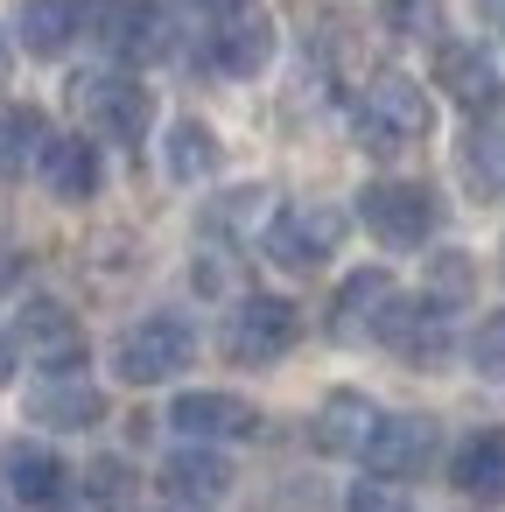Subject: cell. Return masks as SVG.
<instances>
[{
	"label": "cell",
	"instance_id": "4",
	"mask_svg": "<svg viewBox=\"0 0 505 512\" xmlns=\"http://www.w3.org/2000/svg\"><path fill=\"white\" fill-rule=\"evenodd\" d=\"M358 225H365L386 253H421V246L435 239V190H428V183H400V176L365 183V190H358Z\"/></svg>",
	"mask_w": 505,
	"mask_h": 512
},
{
	"label": "cell",
	"instance_id": "30",
	"mask_svg": "<svg viewBox=\"0 0 505 512\" xmlns=\"http://www.w3.org/2000/svg\"><path fill=\"white\" fill-rule=\"evenodd\" d=\"M232 281H239V267H232L225 253H204V260H197V288H204V295H225Z\"/></svg>",
	"mask_w": 505,
	"mask_h": 512
},
{
	"label": "cell",
	"instance_id": "12",
	"mask_svg": "<svg viewBox=\"0 0 505 512\" xmlns=\"http://www.w3.org/2000/svg\"><path fill=\"white\" fill-rule=\"evenodd\" d=\"M36 176L57 204H92L99 183H106V162H99V141L92 134H50L43 155H36Z\"/></svg>",
	"mask_w": 505,
	"mask_h": 512
},
{
	"label": "cell",
	"instance_id": "8",
	"mask_svg": "<svg viewBox=\"0 0 505 512\" xmlns=\"http://www.w3.org/2000/svg\"><path fill=\"white\" fill-rule=\"evenodd\" d=\"M92 36L106 43L113 64H155V57L176 50L162 0H92Z\"/></svg>",
	"mask_w": 505,
	"mask_h": 512
},
{
	"label": "cell",
	"instance_id": "29",
	"mask_svg": "<svg viewBox=\"0 0 505 512\" xmlns=\"http://www.w3.org/2000/svg\"><path fill=\"white\" fill-rule=\"evenodd\" d=\"M344 512H414V498H407L393 477H365V484H351Z\"/></svg>",
	"mask_w": 505,
	"mask_h": 512
},
{
	"label": "cell",
	"instance_id": "1",
	"mask_svg": "<svg viewBox=\"0 0 505 512\" xmlns=\"http://www.w3.org/2000/svg\"><path fill=\"white\" fill-rule=\"evenodd\" d=\"M428 127H435V106H428L421 78H407V71H372V85L358 92V141H365L372 155H400V148L428 141Z\"/></svg>",
	"mask_w": 505,
	"mask_h": 512
},
{
	"label": "cell",
	"instance_id": "2",
	"mask_svg": "<svg viewBox=\"0 0 505 512\" xmlns=\"http://www.w3.org/2000/svg\"><path fill=\"white\" fill-rule=\"evenodd\" d=\"M267 260L281 267V274H316V267H330V253L344 246V211L337 204H323V197H295V204H281L274 218H267Z\"/></svg>",
	"mask_w": 505,
	"mask_h": 512
},
{
	"label": "cell",
	"instance_id": "24",
	"mask_svg": "<svg viewBox=\"0 0 505 512\" xmlns=\"http://www.w3.org/2000/svg\"><path fill=\"white\" fill-rule=\"evenodd\" d=\"M43 141H50V127H43V113H36V106H0V176L36 169Z\"/></svg>",
	"mask_w": 505,
	"mask_h": 512
},
{
	"label": "cell",
	"instance_id": "31",
	"mask_svg": "<svg viewBox=\"0 0 505 512\" xmlns=\"http://www.w3.org/2000/svg\"><path fill=\"white\" fill-rule=\"evenodd\" d=\"M190 8H204V15H239V8H253V0H190Z\"/></svg>",
	"mask_w": 505,
	"mask_h": 512
},
{
	"label": "cell",
	"instance_id": "26",
	"mask_svg": "<svg viewBox=\"0 0 505 512\" xmlns=\"http://www.w3.org/2000/svg\"><path fill=\"white\" fill-rule=\"evenodd\" d=\"M470 288H477V267H470V253H435L428 260V302H442V309H463L470 302Z\"/></svg>",
	"mask_w": 505,
	"mask_h": 512
},
{
	"label": "cell",
	"instance_id": "28",
	"mask_svg": "<svg viewBox=\"0 0 505 512\" xmlns=\"http://www.w3.org/2000/svg\"><path fill=\"white\" fill-rule=\"evenodd\" d=\"M470 365H477L491 386H505V309H491V316L477 323V337H470Z\"/></svg>",
	"mask_w": 505,
	"mask_h": 512
},
{
	"label": "cell",
	"instance_id": "33",
	"mask_svg": "<svg viewBox=\"0 0 505 512\" xmlns=\"http://www.w3.org/2000/svg\"><path fill=\"white\" fill-rule=\"evenodd\" d=\"M491 15H498V29H505V0H491Z\"/></svg>",
	"mask_w": 505,
	"mask_h": 512
},
{
	"label": "cell",
	"instance_id": "21",
	"mask_svg": "<svg viewBox=\"0 0 505 512\" xmlns=\"http://www.w3.org/2000/svg\"><path fill=\"white\" fill-rule=\"evenodd\" d=\"M15 36L29 57H64L78 36H85V8L78 0H22V15H15Z\"/></svg>",
	"mask_w": 505,
	"mask_h": 512
},
{
	"label": "cell",
	"instance_id": "15",
	"mask_svg": "<svg viewBox=\"0 0 505 512\" xmlns=\"http://www.w3.org/2000/svg\"><path fill=\"white\" fill-rule=\"evenodd\" d=\"M372 428H379V407H372L358 386L323 393V400H316V414H309V442H316L323 456H365Z\"/></svg>",
	"mask_w": 505,
	"mask_h": 512
},
{
	"label": "cell",
	"instance_id": "9",
	"mask_svg": "<svg viewBox=\"0 0 505 512\" xmlns=\"http://www.w3.org/2000/svg\"><path fill=\"white\" fill-rule=\"evenodd\" d=\"M435 85L463 113H498L505 99V64L491 43H435Z\"/></svg>",
	"mask_w": 505,
	"mask_h": 512
},
{
	"label": "cell",
	"instance_id": "34",
	"mask_svg": "<svg viewBox=\"0 0 505 512\" xmlns=\"http://www.w3.org/2000/svg\"><path fill=\"white\" fill-rule=\"evenodd\" d=\"M0 379H8V344H0Z\"/></svg>",
	"mask_w": 505,
	"mask_h": 512
},
{
	"label": "cell",
	"instance_id": "10",
	"mask_svg": "<svg viewBox=\"0 0 505 512\" xmlns=\"http://www.w3.org/2000/svg\"><path fill=\"white\" fill-rule=\"evenodd\" d=\"M15 351L43 358V372H71V365H85V323H78L64 302L29 295V302L15 309Z\"/></svg>",
	"mask_w": 505,
	"mask_h": 512
},
{
	"label": "cell",
	"instance_id": "22",
	"mask_svg": "<svg viewBox=\"0 0 505 512\" xmlns=\"http://www.w3.org/2000/svg\"><path fill=\"white\" fill-rule=\"evenodd\" d=\"M218 162H225V148H218V134H211L204 120H176V127L162 134V169H169V183H204V176H218Z\"/></svg>",
	"mask_w": 505,
	"mask_h": 512
},
{
	"label": "cell",
	"instance_id": "19",
	"mask_svg": "<svg viewBox=\"0 0 505 512\" xmlns=\"http://www.w3.org/2000/svg\"><path fill=\"white\" fill-rule=\"evenodd\" d=\"M393 295H400V288H393L386 267H358V274H344V288L330 295V337H351V344L372 337Z\"/></svg>",
	"mask_w": 505,
	"mask_h": 512
},
{
	"label": "cell",
	"instance_id": "5",
	"mask_svg": "<svg viewBox=\"0 0 505 512\" xmlns=\"http://www.w3.org/2000/svg\"><path fill=\"white\" fill-rule=\"evenodd\" d=\"M295 337H302V316L281 295H239L232 316H225V358L232 365H253V372L260 365H281L295 351Z\"/></svg>",
	"mask_w": 505,
	"mask_h": 512
},
{
	"label": "cell",
	"instance_id": "36",
	"mask_svg": "<svg viewBox=\"0 0 505 512\" xmlns=\"http://www.w3.org/2000/svg\"><path fill=\"white\" fill-rule=\"evenodd\" d=\"M0 512H8V498H0Z\"/></svg>",
	"mask_w": 505,
	"mask_h": 512
},
{
	"label": "cell",
	"instance_id": "17",
	"mask_svg": "<svg viewBox=\"0 0 505 512\" xmlns=\"http://www.w3.org/2000/svg\"><path fill=\"white\" fill-rule=\"evenodd\" d=\"M449 484H456V498H470V505H505V428H477V435H463L456 442V456H449Z\"/></svg>",
	"mask_w": 505,
	"mask_h": 512
},
{
	"label": "cell",
	"instance_id": "7",
	"mask_svg": "<svg viewBox=\"0 0 505 512\" xmlns=\"http://www.w3.org/2000/svg\"><path fill=\"white\" fill-rule=\"evenodd\" d=\"M78 113L92 120V134L99 141H120V148H134V141H148V120H155V99H148V85L134 78V71H92V78H78Z\"/></svg>",
	"mask_w": 505,
	"mask_h": 512
},
{
	"label": "cell",
	"instance_id": "11",
	"mask_svg": "<svg viewBox=\"0 0 505 512\" xmlns=\"http://www.w3.org/2000/svg\"><path fill=\"white\" fill-rule=\"evenodd\" d=\"M435 449H442V435H435L428 414H379V428L365 442V463H372V477L400 484V477H421L435 463Z\"/></svg>",
	"mask_w": 505,
	"mask_h": 512
},
{
	"label": "cell",
	"instance_id": "16",
	"mask_svg": "<svg viewBox=\"0 0 505 512\" xmlns=\"http://www.w3.org/2000/svg\"><path fill=\"white\" fill-rule=\"evenodd\" d=\"M162 491H169L183 512H211V505L232 498V463H225L218 449H204V442L169 449V463H162Z\"/></svg>",
	"mask_w": 505,
	"mask_h": 512
},
{
	"label": "cell",
	"instance_id": "25",
	"mask_svg": "<svg viewBox=\"0 0 505 512\" xmlns=\"http://www.w3.org/2000/svg\"><path fill=\"white\" fill-rule=\"evenodd\" d=\"M379 8V29L400 36V43H435L442 36V0H372Z\"/></svg>",
	"mask_w": 505,
	"mask_h": 512
},
{
	"label": "cell",
	"instance_id": "13",
	"mask_svg": "<svg viewBox=\"0 0 505 512\" xmlns=\"http://www.w3.org/2000/svg\"><path fill=\"white\" fill-rule=\"evenodd\" d=\"M169 428L190 435V442H239V435L260 428V407L239 400V393H211V386H197V393H176V400H169Z\"/></svg>",
	"mask_w": 505,
	"mask_h": 512
},
{
	"label": "cell",
	"instance_id": "35",
	"mask_svg": "<svg viewBox=\"0 0 505 512\" xmlns=\"http://www.w3.org/2000/svg\"><path fill=\"white\" fill-rule=\"evenodd\" d=\"M498 267H505V246H498Z\"/></svg>",
	"mask_w": 505,
	"mask_h": 512
},
{
	"label": "cell",
	"instance_id": "3",
	"mask_svg": "<svg viewBox=\"0 0 505 512\" xmlns=\"http://www.w3.org/2000/svg\"><path fill=\"white\" fill-rule=\"evenodd\" d=\"M190 358H197V330H190L176 309H155V316H141V323H127V330L113 337V372H120L127 386H162V379H176Z\"/></svg>",
	"mask_w": 505,
	"mask_h": 512
},
{
	"label": "cell",
	"instance_id": "32",
	"mask_svg": "<svg viewBox=\"0 0 505 512\" xmlns=\"http://www.w3.org/2000/svg\"><path fill=\"white\" fill-rule=\"evenodd\" d=\"M8 71H15V43H8V29H0V85H8Z\"/></svg>",
	"mask_w": 505,
	"mask_h": 512
},
{
	"label": "cell",
	"instance_id": "27",
	"mask_svg": "<svg viewBox=\"0 0 505 512\" xmlns=\"http://www.w3.org/2000/svg\"><path fill=\"white\" fill-rule=\"evenodd\" d=\"M127 498H134V470H127L120 456H99V463L85 470V505H92V512H120Z\"/></svg>",
	"mask_w": 505,
	"mask_h": 512
},
{
	"label": "cell",
	"instance_id": "23",
	"mask_svg": "<svg viewBox=\"0 0 505 512\" xmlns=\"http://www.w3.org/2000/svg\"><path fill=\"white\" fill-rule=\"evenodd\" d=\"M463 176L477 197H505V120L477 113V127L463 134Z\"/></svg>",
	"mask_w": 505,
	"mask_h": 512
},
{
	"label": "cell",
	"instance_id": "6",
	"mask_svg": "<svg viewBox=\"0 0 505 512\" xmlns=\"http://www.w3.org/2000/svg\"><path fill=\"white\" fill-rule=\"evenodd\" d=\"M372 344H386V351H393L400 365H414V372H442L456 330H449V309H442V302H428V295H393L386 316H379V330H372Z\"/></svg>",
	"mask_w": 505,
	"mask_h": 512
},
{
	"label": "cell",
	"instance_id": "18",
	"mask_svg": "<svg viewBox=\"0 0 505 512\" xmlns=\"http://www.w3.org/2000/svg\"><path fill=\"white\" fill-rule=\"evenodd\" d=\"M211 64L225 78H260L274 64V22L239 8V15H218V36H211Z\"/></svg>",
	"mask_w": 505,
	"mask_h": 512
},
{
	"label": "cell",
	"instance_id": "20",
	"mask_svg": "<svg viewBox=\"0 0 505 512\" xmlns=\"http://www.w3.org/2000/svg\"><path fill=\"white\" fill-rule=\"evenodd\" d=\"M0 470H8V498H22V505H57L64 498V484H71V470H64V456L57 449H43V442H8V456H0Z\"/></svg>",
	"mask_w": 505,
	"mask_h": 512
},
{
	"label": "cell",
	"instance_id": "14",
	"mask_svg": "<svg viewBox=\"0 0 505 512\" xmlns=\"http://www.w3.org/2000/svg\"><path fill=\"white\" fill-rule=\"evenodd\" d=\"M29 421H43V428H99L106 421V393L71 365V372H43L36 386H29Z\"/></svg>",
	"mask_w": 505,
	"mask_h": 512
}]
</instances>
